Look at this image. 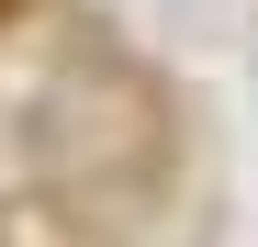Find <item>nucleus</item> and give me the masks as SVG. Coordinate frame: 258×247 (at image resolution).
I'll list each match as a JSON object with an SVG mask.
<instances>
[{"mask_svg":"<svg viewBox=\"0 0 258 247\" xmlns=\"http://www.w3.org/2000/svg\"><path fill=\"white\" fill-rule=\"evenodd\" d=\"M0 12H12V0H0Z\"/></svg>","mask_w":258,"mask_h":247,"instance_id":"nucleus-1","label":"nucleus"}]
</instances>
